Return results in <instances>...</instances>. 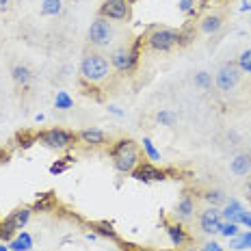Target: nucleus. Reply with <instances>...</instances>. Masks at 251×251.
Segmentation results:
<instances>
[{
  "label": "nucleus",
  "instance_id": "f257e3e1",
  "mask_svg": "<svg viewBox=\"0 0 251 251\" xmlns=\"http://www.w3.org/2000/svg\"><path fill=\"white\" fill-rule=\"evenodd\" d=\"M111 72H113V65L106 54H102L100 50L85 52V56L80 61V82L91 87L104 85L111 78Z\"/></svg>",
  "mask_w": 251,
  "mask_h": 251
},
{
  "label": "nucleus",
  "instance_id": "f03ea898",
  "mask_svg": "<svg viewBox=\"0 0 251 251\" xmlns=\"http://www.w3.org/2000/svg\"><path fill=\"white\" fill-rule=\"evenodd\" d=\"M111 158L113 167L119 174H132L137 167L143 163V156H141L139 145L132 139H119L113 143L111 148Z\"/></svg>",
  "mask_w": 251,
  "mask_h": 251
},
{
  "label": "nucleus",
  "instance_id": "7ed1b4c3",
  "mask_svg": "<svg viewBox=\"0 0 251 251\" xmlns=\"http://www.w3.org/2000/svg\"><path fill=\"white\" fill-rule=\"evenodd\" d=\"M143 39H145V44H148L150 50L169 52V50H174L176 46H180V30L169 28V26L154 24L148 28V33H145Z\"/></svg>",
  "mask_w": 251,
  "mask_h": 251
},
{
  "label": "nucleus",
  "instance_id": "20e7f679",
  "mask_svg": "<svg viewBox=\"0 0 251 251\" xmlns=\"http://www.w3.org/2000/svg\"><path fill=\"white\" fill-rule=\"evenodd\" d=\"M115 35H117V30H115V24L111 20L102 18V15H96L87 30V41L96 50H104L115 41Z\"/></svg>",
  "mask_w": 251,
  "mask_h": 251
},
{
  "label": "nucleus",
  "instance_id": "39448f33",
  "mask_svg": "<svg viewBox=\"0 0 251 251\" xmlns=\"http://www.w3.org/2000/svg\"><path fill=\"white\" fill-rule=\"evenodd\" d=\"M139 46L141 41H137V44L128 46H119V48H115L111 54H108V61H111L113 70L119 72V74H130V72L137 70L139 65Z\"/></svg>",
  "mask_w": 251,
  "mask_h": 251
},
{
  "label": "nucleus",
  "instance_id": "423d86ee",
  "mask_svg": "<svg viewBox=\"0 0 251 251\" xmlns=\"http://www.w3.org/2000/svg\"><path fill=\"white\" fill-rule=\"evenodd\" d=\"M78 134H74L72 130H65V128H50V130H44V132L37 134V141L44 143L46 148L50 150H67L76 143Z\"/></svg>",
  "mask_w": 251,
  "mask_h": 251
},
{
  "label": "nucleus",
  "instance_id": "0eeeda50",
  "mask_svg": "<svg viewBox=\"0 0 251 251\" xmlns=\"http://www.w3.org/2000/svg\"><path fill=\"white\" fill-rule=\"evenodd\" d=\"M98 15L111 20V22H128L132 18V4L128 0H104Z\"/></svg>",
  "mask_w": 251,
  "mask_h": 251
},
{
  "label": "nucleus",
  "instance_id": "6e6552de",
  "mask_svg": "<svg viewBox=\"0 0 251 251\" xmlns=\"http://www.w3.org/2000/svg\"><path fill=\"white\" fill-rule=\"evenodd\" d=\"M240 74H243V72L238 70L236 63H229V61H226V63H221V65H219L217 76H214V85H217L219 91L229 93V91H234V87L238 85Z\"/></svg>",
  "mask_w": 251,
  "mask_h": 251
},
{
  "label": "nucleus",
  "instance_id": "1a4fd4ad",
  "mask_svg": "<svg viewBox=\"0 0 251 251\" xmlns=\"http://www.w3.org/2000/svg\"><path fill=\"white\" fill-rule=\"evenodd\" d=\"M221 221H223L221 210H219V208H214V206H208L206 210L200 214V227H201V232L203 234H210V236H212V234H219Z\"/></svg>",
  "mask_w": 251,
  "mask_h": 251
},
{
  "label": "nucleus",
  "instance_id": "9d476101",
  "mask_svg": "<svg viewBox=\"0 0 251 251\" xmlns=\"http://www.w3.org/2000/svg\"><path fill=\"white\" fill-rule=\"evenodd\" d=\"M130 176H132L134 180H139V182H163L167 177V174L163 169L154 167L151 163H141Z\"/></svg>",
  "mask_w": 251,
  "mask_h": 251
},
{
  "label": "nucleus",
  "instance_id": "9b49d317",
  "mask_svg": "<svg viewBox=\"0 0 251 251\" xmlns=\"http://www.w3.org/2000/svg\"><path fill=\"white\" fill-rule=\"evenodd\" d=\"M245 214H247V212H245L243 203L236 201V200L226 201V208L221 210V217L226 219V221H232V223H243Z\"/></svg>",
  "mask_w": 251,
  "mask_h": 251
},
{
  "label": "nucleus",
  "instance_id": "f8f14e48",
  "mask_svg": "<svg viewBox=\"0 0 251 251\" xmlns=\"http://www.w3.org/2000/svg\"><path fill=\"white\" fill-rule=\"evenodd\" d=\"M78 139H80L85 145H93V148H96V145L106 143V132L100 128H85L78 132Z\"/></svg>",
  "mask_w": 251,
  "mask_h": 251
},
{
  "label": "nucleus",
  "instance_id": "ddd939ff",
  "mask_svg": "<svg viewBox=\"0 0 251 251\" xmlns=\"http://www.w3.org/2000/svg\"><path fill=\"white\" fill-rule=\"evenodd\" d=\"M195 217V200L191 195H184L180 201L176 203V219L180 221H188Z\"/></svg>",
  "mask_w": 251,
  "mask_h": 251
},
{
  "label": "nucleus",
  "instance_id": "4468645a",
  "mask_svg": "<svg viewBox=\"0 0 251 251\" xmlns=\"http://www.w3.org/2000/svg\"><path fill=\"white\" fill-rule=\"evenodd\" d=\"M167 229V234H169V238H171V243L176 245V247H184V245L191 240V236L186 234V229L180 226V223H167L165 226Z\"/></svg>",
  "mask_w": 251,
  "mask_h": 251
},
{
  "label": "nucleus",
  "instance_id": "2eb2a0df",
  "mask_svg": "<svg viewBox=\"0 0 251 251\" xmlns=\"http://www.w3.org/2000/svg\"><path fill=\"white\" fill-rule=\"evenodd\" d=\"M223 26V18L219 13H208L200 20V30L203 35H214Z\"/></svg>",
  "mask_w": 251,
  "mask_h": 251
},
{
  "label": "nucleus",
  "instance_id": "dca6fc26",
  "mask_svg": "<svg viewBox=\"0 0 251 251\" xmlns=\"http://www.w3.org/2000/svg\"><path fill=\"white\" fill-rule=\"evenodd\" d=\"M229 169H232L234 176H247L251 171V154H236L229 163Z\"/></svg>",
  "mask_w": 251,
  "mask_h": 251
},
{
  "label": "nucleus",
  "instance_id": "f3484780",
  "mask_svg": "<svg viewBox=\"0 0 251 251\" xmlns=\"http://www.w3.org/2000/svg\"><path fill=\"white\" fill-rule=\"evenodd\" d=\"M11 78L20 87H28L30 80H33V72H30L26 65H22V63H15L11 67Z\"/></svg>",
  "mask_w": 251,
  "mask_h": 251
},
{
  "label": "nucleus",
  "instance_id": "a211bd4d",
  "mask_svg": "<svg viewBox=\"0 0 251 251\" xmlns=\"http://www.w3.org/2000/svg\"><path fill=\"white\" fill-rule=\"evenodd\" d=\"M33 247V238H30L28 232H20L11 243H9V249L11 251H30Z\"/></svg>",
  "mask_w": 251,
  "mask_h": 251
},
{
  "label": "nucleus",
  "instance_id": "6ab92c4d",
  "mask_svg": "<svg viewBox=\"0 0 251 251\" xmlns=\"http://www.w3.org/2000/svg\"><path fill=\"white\" fill-rule=\"evenodd\" d=\"M201 200L203 201H208L210 206H214V208H219V206H223V203L227 201V197H226V193L221 191V188H210V191H206L201 195Z\"/></svg>",
  "mask_w": 251,
  "mask_h": 251
},
{
  "label": "nucleus",
  "instance_id": "aec40b11",
  "mask_svg": "<svg viewBox=\"0 0 251 251\" xmlns=\"http://www.w3.org/2000/svg\"><path fill=\"white\" fill-rule=\"evenodd\" d=\"M15 236H18V227L13 226L11 217L4 219V221H0V240H4V243H11Z\"/></svg>",
  "mask_w": 251,
  "mask_h": 251
},
{
  "label": "nucleus",
  "instance_id": "412c9836",
  "mask_svg": "<svg viewBox=\"0 0 251 251\" xmlns=\"http://www.w3.org/2000/svg\"><path fill=\"white\" fill-rule=\"evenodd\" d=\"M30 214H33V210L30 208H18L13 214H11V221H13V226L22 232V229L26 227V223L30 221Z\"/></svg>",
  "mask_w": 251,
  "mask_h": 251
},
{
  "label": "nucleus",
  "instance_id": "4be33fe9",
  "mask_svg": "<svg viewBox=\"0 0 251 251\" xmlns=\"http://www.w3.org/2000/svg\"><path fill=\"white\" fill-rule=\"evenodd\" d=\"M63 11V0H41V13L48 18H56Z\"/></svg>",
  "mask_w": 251,
  "mask_h": 251
},
{
  "label": "nucleus",
  "instance_id": "5701e85b",
  "mask_svg": "<svg viewBox=\"0 0 251 251\" xmlns=\"http://www.w3.org/2000/svg\"><path fill=\"white\" fill-rule=\"evenodd\" d=\"M54 106L59 108V111H70V108L74 106V100L70 98V93H67V91H56Z\"/></svg>",
  "mask_w": 251,
  "mask_h": 251
},
{
  "label": "nucleus",
  "instance_id": "b1692460",
  "mask_svg": "<svg viewBox=\"0 0 251 251\" xmlns=\"http://www.w3.org/2000/svg\"><path fill=\"white\" fill-rule=\"evenodd\" d=\"M177 30H180V46H188L193 39H195V33H197L195 24H184Z\"/></svg>",
  "mask_w": 251,
  "mask_h": 251
},
{
  "label": "nucleus",
  "instance_id": "393cba45",
  "mask_svg": "<svg viewBox=\"0 0 251 251\" xmlns=\"http://www.w3.org/2000/svg\"><path fill=\"white\" fill-rule=\"evenodd\" d=\"M232 245L234 249H247V247H251V229L249 232H240V234H236V236L232 238Z\"/></svg>",
  "mask_w": 251,
  "mask_h": 251
},
{
  "label": "nucleus",
  "instance_id": "a878e982",
  "mask_svg": "<svg viewBox=\"0 0 251 251\" xmlns=\"http://www.w3.org/2000/svg\"><path fill=\"white\" fill-rule=\"evenodd\" d=\"M236 65H238V70L243 72V74H251V48H247V50L240 52Z\"/></svg>",
  "mask_w": 251,
  "mask_h": 251
},
{
  "label": "nucleus",
  "instance_id": "bb28decb",
  "mask_svg": "<svg viewBox=\"0 0 251 251\" xmlns=\"http://www.w3.org/2000/svg\"><path fill=\"white\" fill-rule=\"evenodd\" d=\"M195 87H200L201 91L212 89V74H208V72H197L195 74Z\"/></svg>",
  "mask_w": 251,
  "mask_h": 251
},
{
  "label": "nucleus",
  "instance_id": "cd10ccee",
  "mask_svg": "<svg viewBox=\"0 0 251 251\" xmlns=\"http://www.w3.org/2000/svg\"><path fill=\"white\" fill-rule=\"evenodd\" d=\"M219 234L226 238H234L236 234H240L238 229V223H232V221H221V227H219Z\"/></svg>",
  "mask_w": 251,
  "mask_h": 251
},
{
  "label": "nucleus",
  "instance_id": "c85d7f7f",
  "mask_svg": "<svg viewBox=\"0 0 251 251\" xmlns=\"http://www.w3.org/2000/svg\"><path fill=\"white\" fill-rule=\"evenodd\" d=\"M93 229H96V234H100V236L117 238V232H115V227L111 226V223H106V221H102V223H96V226H93Z\"/></svg>",
  "mask_w": 251,
  "mask_h": 251
},
{
  "label": "nucleus",
  "instance_id": "c756f323",
  "mask_svg": "<svg viewBox=\"0 0 251 251\" xmlns=\"http://www.w3.org/2000/svg\"><path fill=\"white\" fill-rule=\"evenodd\" d=\"M143 150H145V154H148V158L150 160H160V151L154 148V143H151V139H148V137H143Z\"/></svg>",
  "mask_w": 251,
  "mask_h": 251
},
{
  "label": "nucleus",
  "instance_id": "7c9ffc66",
  "mask_svg": "<svg viewBox=\"0 0 251 251\" xmlns=\"http://www.w3.org/2000/svg\"><path fill=\"white\" fill-rule=\"evenodd\" d=\"M156 119H158L160 126H174L177 122V115L171 113V111H160L158 115H156Z\"/></svg>",
  "mask_w": 251,
  "mask_h": 251
},
{
  "label": "nucleus",
  "instance_id": "2f4dec72",
  "mask_svg": "<svg viewBox=\"0 0 251 251\" xmlns=\"http://www.w3.org/2000/svg\"><path fill=\"white\" fill-rule=\"evenodd\" d=\"M72 160H74V158H63L61 163H54V165L50 167V174H54V176H56V174H63V171H65L67 167L72 165Z\"/></svg>",
  "mask_w": 251,
  "mask_h": 251
},
{
  "label": "nucleus",
  "instance_id": "473e14b6",
  "mask_svg": "<svg viewBox=\"0 0 251 251\" xmlns=\"http://www.w3.org/2000/svg\"><path fill=\"white\" fill-rule=\"evenodd\" d=\"M197 7V0H180L177 2V9H180L182 13H193Z\"/></svg>",
  "mask_w": 251,
  "mask_h": 251
},
{
  "label": "nucleus",
  "instance_id": "72a5a7b5",
  "mask_svg": "<svg viewBox=\"0 0 251 251\" xmlns=\"http://www.w3.org/2000/svg\"><path fill=\"white\" fill-rule=\"evenodd\" d=\"M52 203H54V201H52V193H46V195H44V201H37V203H35V210H46V208H50Z\"/></svg>",
  "mask_w": 251,
  "mask_h": 251
},
{
  "label": "nucleus",
  "instance_id": "f704fd0d",
  "mask_svg": "<svg viewBox=\"0 0 251 251\" xmlns=\"http://www.w3.org/2000/svg\"><path fill=\"white\" fill-rule=\"evenodd\" d=\"M200 251H223V247H221L219 243H206Z\"/></svg>",
  "mask_w": 251,
  "mask_h": 251
},
{
  "label": "nucleus",
  "instance_id": "c9c22d12",
  "mask_svg": "<svg viewBox=\"0 0 251 251\" xmlns=\"http://www.w3.org/2000/svg\"><path fill=\"white\" fill-rule=\"evenodd\" d=\"M108 111H111L113 115H117V117H124V111H119L117 106H108Z\"/></svg>",
  "mask_w": 251,
  "mask_h": 251
},
{
  "label": "nucleus",
  "instance_id": "e433bc0d",
  "mask_svg": "<svg viewBox=\"0 0 251 251\" xmlns=\"http://www.w3.org/2000/svg\"><path fill=\"white\" fill-rule=\"evenodd\" d=\"M243 226H247V229H251V214H249V212L245 214V219H243Z\"/></svg>",
  "mask_w": 251,
  "mask_h": 251
},
{
  "label": "nucleus",
  "instance_id": "4c0bfd02",
  "mask_svg": "<svg viewBox=\"0 0 251 251\" xmlns=\"http://www.w3.org/2000/svg\"><path fill=\"white\" fill-rule=\"evenodd\" d=\"M240 11H251V2H245L243 7H240Z\"/></svg>",
  "mask_w": 251,
  "mask_h": 251
},
{
  "label": "nucleus",
  "instance_id": "58836bf2",
  "mask_svg": "<svg viewBox=\"0 0 251 251\" xmlns=\"http://www.w3.org/2000/svg\"><path fill=\"white\" fill-rule=\"evenodd\" d=\"M9 2H11V0H0V9H4V7H7V4Z\"/></svg>",
  "mask_w": 251,
  "mask_h": 251
},
{
  "label": "nucleus",
  "instance_id": "ea45409f",
  "mask_svg": "<svg viewBox=\"0 0 251 251\" xmlns=\"http://www.w3.org/2000/svg\"><path fill=\"white\" fill-rule=\"evenodd\" d=\"M0 251H11L9 247H4V245H0Z\"/></svg>",
  "mask_w": 251,
  "mask_h": 251
},
{
  "label": "nucleus",
  "instance_id": "a19ab883",
  "mask_svg": "<svg viewBox=\"0 0 251 251\" xmlns=\"http://www.w3.org/2000/svg\"><path fill=\"white\" fill-rule=\"evenodd\" d=\"M247 188H249V193H251V177H249V184H247Z\"/></svg>",
  "mask_w": 251,
  "mask_h": 251
},
{
  "label": "nucleus",
  "instance_id": "79ce46f5",
  "mask_svg": "<svg viewBox=\"0 0 251 251\" xmlns=\"http://www.w3.org/2000/svg\"><path fill=\"white\" fill-rule=\"evenodd\" d=\"M128 2H130V4H134V2H139V0H128Z\"/></svg>",
  "mask_w": 251,
  "mask_h": 251
},
{
  "label": "nucleus",
  "instance_id": "37998d69",
  "mask_svg": "<svg viewBox=\"0 0 251 251\" xmlns=\"http://www.w3.org/2000/svg\"><path fill=\"white\" fill-rule=\"evenodd\" d=\"M182 251H195V249H182Z\"/></svg>",
  "mask_w": 251,
  "mask_h": 251
}]
</instances>
